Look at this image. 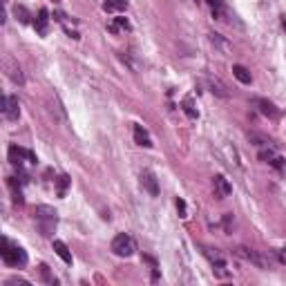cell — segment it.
Instances as JSON below:
<instances>
[{"instance_id":"1","label":"cell","mask_w":286,"mask_h":286,"mask_svg":"<svg viewBox=\"0 0 286 286\" xmlns=\"http://www.w3.org/2000/svg\"><path fill=\"white\" fill-rule=\"evenodd\" d=\"M0 257H2V262L9 264V266H25V264H27V253L20 248V246L11 244V241H9L7 237L2 239Z\"/></svg>"},{"instance_id":"2","label":"cell","mask_w":286,"mask_h":286,"mask_svg":"<svg viewBox=\"0 0 286 286\" xmlns=\"http://www.w3.org/2000/svg\"><path fill=\"white\" fill-rule=\"evenodd\" d=\"M34 217H36V221L40 223V230H43V235H49V232H52V228L56 226V210H54L52 206H36Z\"/></svg>"},{"instance_id":"3","label":"cell","mask_w":286,"mask_h":286,"mask_svg":"<svg viewBox=\"0 0 286 286\" xmlns=\"http://www.w3.org/2000/svg\"><path fill=\"white\" fill-rule=\"evenodd\" d=\"M112 250H114V255H119V257H130V255H134V250H137V241L130 235L121 232V235H116L114 239H112Z\"/></svg>"},{"instance_id":"4","label":"cell","mask_w":286,"mask_h":286,"mask_svg":"<svg viewBox=\"0 0 286 286\" xmlns=\"http://www.w3.org/2000/svg\"><path fill=\"white\" fill-rule=\"evenodd\" d=\"M2 116L7 121H18L20 116V103L16 96H2Z\"/></svg>"},{"instance_id":"5","label":"cell","mask_w":286,"mask_h":286,"mask_svg":"<svg viewBox=\"0 0 286 286\" xmlns=\"http://www.w3.org/2000/svg\"><path fill=\"white\" fill-rule=\"evenodd\" d=\"M25 159L31 161V163H36V154H34V152L25 150V147H18V145H11V147H9V161H11L13 165H18V168H20Z\"/></svg>"},{"instance_id":"6","label":"cell","mask_w":286,"mask_h":286,"mask_svg":"<svg viewBox=\"0 0 286 286\" xmlns=\"http://www.w3.org/2000/svg\"><path fill=\"white\" fill-rule=\"evenodd\" d=\"M213 186H214V195H217L219 199H226V197H230L232 186H230V181H228L223 174H214V177H213Z\"/></svg>"},{"instance_id":"7","label":"cell","mask_w":286,"mask_h":286,"mask_svg":"<svg viewBox=\"0 0 286 286\" xmlns=\"http://www.w3.org/2000/svg\"><path fill=\"white\" fill-rule=\"evenodd\" d=\"M4 70H7V76L13 80L16 85H22L25 83V76H22V72H20V67H18V63L13 61V58H4Z\"/></svg>"},{"instance_id":"8","label":"cell","mask_w":286,"mask_h":286,"mask_svg":"<svg viewBox=\"0 0 286 286\" xmlns=\"http://www.w3.org/2000/svg\"><path fill=\"white\" fill-rule=\"evenodd\" d=\"M141 186H143V190H147L152 197L159 195V181H156L154 172H150V170H143L141 172Z\"/></svg>"},{"instance_id":"9","label":"cell","mask_w":286,"mask_h":286,"mask_svg":"<svg viewBox=\"0 0 286 286\" xmlns=\"http://www.w3.org/2000/svg\"><path fill=\"white\" fill-rule=\"evenodd\" d=\"M237 255H239L241 259H246V262H253L255 266H259V268H266V262H264L262 257H259L255 250H250V248H244V246H239V248L235 250Z\"/></svg>"},{"instance_id":"10","label":"cell","mask_w":286,"mask_h":286,"mask_svg":"<svg viewBox=\"0 0 286 286\" xmlns=\"http://www.w3.org/2000/svg\"><path fill=\"white\" fill-rule=\"evenodd\" d=\"M208 36H210V43H213L221 54H226V56H228V54H232V45L228 43L221 34H214V31H213V34H208Z\"/></svg>"},{"instance_id":"11","label":"cell","mask_w":286,"mask_h":286,"mask_svg":"<svg viewBox=\"0 0 286 286\" xmlns=\"http://www.w3.org/2000/svg\"><path fill=\"white\" fill-rule=\"evenodd\" d=\"M134 141H137V145H141V147H152V139L143 125H134Z\"/></svg>"},{"instance_id":"12","label":"cell","mask_w":286,"mask_h":286,"mask_svg":"<svg viewBox=\"0 0 286 286\" xmlns=\"http://www.w3.org/2000/svg\"><path fill=\"white\" fill-rule=\"evenodd\" d=\"M253 105H257L259 112H262V114H266V116H271V119H275V116L280 114V112L275 110V105H273L271 101H266V98H255Z\"/></svg>"},{"instance_id":"13","label":"cell","mask_w":286,"mask_h":286,"mask_svg":"<svg viewBox=\"0 0 286 286\" xmlns=\"http://www.w3.org/2000/svg\"><path fill=\"white\" fill-rule=\"evenodd\" d=\"M208 87H210V92H213L214 96H219V98H228V89H226V85H223L219 78H213V76H210V78H208Z\"/></svg>"},{"instance_id":"14","label":"cell","mask_w":286,"mask_h":286,"mask_svg":"<svg viewBox=\"0 0 286 286\" xmlns=\"http://www.w3.org/2000/svg\"><path fill=\"white\" fill-rule=\"evenodd\" d=\"M47 22H49V11H47V9H40V11H38V18H36V22H34L36 31H38L40 36L47 34Z\"/></svg>"},{"instance_id":"15","label":"cell","mask_w":286,"mask_h":286,"mask_svg":"<svg viewBox=\"0 0 286 286\" xmlns=\"http://www.w3.org/2000/svg\"><path fill=\"white\" fill-rule=\"evenodd\" d=\"M54 250H56V255H58V257H61L65 264H72V253H70V248H67L65 241L54 239Z\"/></svg>"},{"instance_id":"16","label":"cell","mask_w":286,"mask_h":286,"mask_svg":"<svg viewBox=\"0 0 286 286\" xmlns=\"http://www.w3.org/2000/svg\"><path fill=\"white\" fill-rule=\"evenodd\" d=\"M232 74H235V78L239 80V83H244V85L253 83V76H250V72L246 70L244 65H235V67H232Z\"/></svg>"},{"instance_id":"17","label":"cell","mask_w":286,"mask_h":286,"mask_svg":"<svg viewBox=\"0 0 286 286\" xmlns=\"http://www.w3.org/2000/svg\"><path fill=\"white\" fill-rule=\"evenodd\" d=\"M103 9L105 11H125L128 9V0H105Z\"/></svg>"},{"instance_id":"18","label":"cell","mask_w":286,"mask_h":286,"mask_svg":"<svg viewBox=\"0 0 286 286\" xmlns=\"http://www.w3.org/2000/svg\"><path fill=\"white\" fill-rule=\"evenodd\" d=\"M70 183H72V179L67 177V174H61V177L56 179V192H58V197H65V192H67V188H70Z\"/></svg>"},{"instance_id":"19","label":"cell","mask_w":286,"mask_h":286,"mask_svg":"<svg viewBox=\"0 0 286 286\" xmlns=\"http://www.w3.org/2000/svg\"><path fill=\"white\" fill-rule=\"evenodd\" d=\"M13 16L18 18V20L22 22V25H29V20H31V16H29V11H27L22 4H18V7H13Z\"/></svg>"},{"instance_id":"20","label":"cell","mask_w":286,"mask_h":286,"mask_svg":"<svg viewBox=\"0 0 286 286\" xmlns=\"http://www.w3.org/2000/svg\"><path fill=\"white\" fill-rule=\"evenodd\" d=\"M119 29H125V31L130 29L128 18H114V22H110V31H112V34H116Z\"/></svg>"},{"instance_id":"21","label":"cell","mask_w":286,"mask_h":286,"mask_svg":"<svg viewBox=\"0 0 286 286\" xmlns=\"http://www.w3.org/2000/svg\"><path fill=\"white\" fill-rule=\"evenodd\" d=\"M40 277H43V282L45 284H49V286H56V277L52 275V273H49V266H40Z\"/></svg>"},{"instance_id":"22","label":"cell","mask_w":286,"mask_h":286,"mask_svg":"<svg viewBox=\"0 0 286 286\" xmlns=\"http://www.w3.org/2000/svg\"><path fill=\"white\" fill-rule=\"evenodd\" d=\"M183 112H186V114L190 116V119H197V116H199V112H197L195 107H192L190 101H183Z\"/></svg>"},{"instance_id":"23","label":"cell","mask_w":286,"mask_h":286,"mask_svg":"<svg viewBox=\"0 0 286 286\" xmlns=\"http://www.w3.org/2000/svg\"><path fill=\"white\" fill-rule=\"evenodd\" d=\"M271 165H273V168H277L280 172H284V170H286V159H282V156H275V159L271 161Z\"/></svg>"},{"instance_id":"24","label":"cell","mask_w":286,"mask_h":286,"mask_svg":"<svg viewBox=\"0 0 286 286\" xmlns=\"http://www.w3.org/2000/svg\"><path fill=\"white\" fill-rule=\"evenodd\" d=\"M275 152H273V150H262V152H259V159H262V161H266V163H271V161L273 159H275Z\"/></svg>"},{"instance_id":"25","label":"cell","mask_w":286,"mask_h":286,"mask_svg":"<svg viewBox=\"0 0 286 286\" xmlns=\"http://www.w3.org/2000/svg\"><path fill=\"white\" fill-rule=\"evenodd\" d=\"M4 286H29L27 280H18V277H11V280L4 282Z\"/></svg>"},{"instance_id":"26","label":"cell","mask_w":286,"mask_h":286,"mask_svg":"<svg viewBox=\"0 0 286 286\" xmlns=\"http://www.w3.org/2000/svg\"><path fill=\"white\" fill-rule=\"evenodd\" d=\"M177 208H179V214H181V217H188V214H186V204H183V199H177Z\"/></svg>"},{"instance_id":"27","label":"cell","mask_w":286,"mask_h":286,"mask_svg":"<svg viewBox=\"0 0 286 286\" xmlns=\"http://www.w3.org/2000/svg\"><path fill=\"white\" fill-rule=\"evenodd\" d=\"M282 27L286 29V16H282Z\"/></svg>"},{"instance_id":"28","label":"cell","mask_w":286,"mask_h":286,"mask_svg":"<svg viewBox=\"0 0 286 286\" xmlns=\"http://www.w3.org/2000/svg\"><path fill=\"white\" fill-rule=\"evenodd\" d=\"M56 2H58V0H56Z\"/></svg>"}]
</instances>
